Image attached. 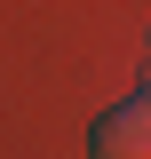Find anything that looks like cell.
<instances>
[{
    "instance_id": "cell-1",
    "label": "cell",
    "mask_w": 151,
    "mask_h": 159,
    "mask_svg": "<svg viewBox=\"0 0 151 159\" xmlns=\"http://www.w3.org/2000/svg\"><path fill=\"white\" fill-rule=\"evenodd\" d=\"M88 151H95V159H151V96H127V103H112V111L95 119Z\"/></svg>"
},
{
    "instance_id": "cell-2",
    "label": "cell",
    "mask_w": 151,
    "mask_h": 159,
    "mask_svg": "<svg viewBox=\"0 0 151 159\" xmlns=\"http://www.w3.org/2000/svg\"><path fill=\"white\" fill-rule=\"evenodd\" d=\"M143 96H151V88H143Z\"/></svg>"
}]
</instances>
